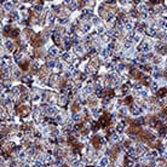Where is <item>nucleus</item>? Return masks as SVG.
I'll return each instance as SVG.
<instances>
[{
	"instance_id": "f03ea898",
	"label": "nucleus",
	"mask_w": 167,
	"mask_h": 167,
	"mask_svg": "<svg viewBox=\"0 0 167 167\" xmlns=\"http://www.w3.org/2000/svg\"><path fill=\"white\" fill-rule=\"evenodd\" d=\"M64 52V50H61L58 46H56L55 44L47 50V55L50 58H56V57H59L62 53Z\"/></svg>"
},
{
	"instance_id": "f8f14e48",
	"label": "nucleus",
	"mask_w": 167,
	"mask_h": 167,
	"mask_svg": "<svg viewBox=\"0 0 167 167\" xmlns=\"http://www.w3.org/2000/svg\"><path fill=\"white\" fill-rule=\"evenodd\" d=\"M10 16H11V18H12L13 22L19 23V22L22 21V16H21V11H19V10H13V11L10 13Z\"/></svg>"
},
{
	"instance_id": "423d86ee",
	"label": "nucleus",
	"mask_w": 167,
	"mask_h": 167,
	"mask_svg": "<svg viewBox=\"0 0 167 167\" xmlns=\"http://www.w3.org/2000/svg\"><path fill=\"white\" fill-rule=\"evenodd\" d=\"M97 163L101 167H109L110 163H112V159L109 156H107V155H103V156H101V159L98 160Z\"/></svg>"
},
{
	"instance_id": "f3484780",
	"label": "nucleus",
	"mask_w": 167,
	"mask_h": 167,
	"mask_svg": "<svg viewBox=\"0 0 167 167\" xmlns=\"http://www.w3.org/2000/svg\"><path fill=\"white\" fill-rule=\"evenodd\" d=\"M163 75H165V76H166V78H167V68H166V69H165V72H163Z\"/></svg>"
},
{
	"instance_id": "39448f33",
	"label": "nucleus",
	"mask_w": 167,
	"mask_h": 167,
	"mask_svg": "<svg viewBox=\"0 0 167 167\" xmlns=\"http://www.w3.org/2000/svg\"><path fill=\"white\" fill-rule=\"evenodd\" d=\"M80 29L84 31V34L87 35V34H91V33L93 31V25L91 22H84L80 27Z\"/></svg>"
},
{
	"instance_id": "f257e3e1",
	"label": "nucleus",
	"mask_w": 167,
	"mask_h": 167,
	"mask_svg": "<svg viewBox=\"0 0 167 167\" xmlns=\"http://www.w3.org/2000/svg\"><path fill=\"white\" fill-rule=\"evenodd\" d=\"M142 115H147V113L136 103H133L130 106V116L131 118H138V116H142Z\"/></svg>"
},
{
	"instance_id": "1a4fd4ad",
	"label": "nucleus",
	"mask_w": 167,
	"mask_h": 167,
	"mask_svg": "<svg viewBox=\"0 0 167 167\" xmlns=\"http://www.w3.org/2000/svg\"><path fill=\"white\" fill-rule=\"evenodd\" d=\"M149 7L150 6H149L148 1H141V4H138L136 6V10L138 11V13H144V12H148Z\"/></svg>"
},
{
	"instance_id": "0eeeda50",
	"label": "nucleus",
	"mask_w": 167,
	"mask_h": 167,
	"mask_svg": "<svg viewBox=\"0 0 167 167\" xmlns=\"http://www.w3.org/2000/svg\"><path fill=\"white\" fill-rule=\"evenodd\" d=\"M73 52L72 51H64L61 56H59V61H62V62H64V63H69L70 62V59L73 58Z\"/></svg>"
},
{
	"instance_id": "9b49d317",
	"label": "nucleus",
	"mask_w": 167,
	"mask_h": 167,
	"mask_svg": "<svg viewBox=\"0 0 167 167\" xmlns=\"http://www.w3.org/2000/svg\"><path fill=\"white\" fill-rule=\"evenodd\" d=\"M107 30H108V27H107L106 23H103V24H101V25H98V27L94 29L96 34H97L98 37H103L106 33H107Z\"/></svg>"
},
{
	"instance_id": "9d476101",
	"label": "nucleus",
	"mask_w": 167,
	"mask_h": 167,
	"mask_svg": "<svg viewBox=\"0 0 167 167\" xmlns=\"http://www.w3.org/2000/svg\"><path fill=\"white\" fill-rule=\"evenodd\" d=\"M118 114L121 116V118H128L130 116V107L128 106H121L119 109H118Z\"/></svg>"
},
{
	"instance_id": "dca6fc26",
	"label": "nucleus",
	"mask_w": 167,
	"mask_h": 167,
	"mask_svg": "<svg viewBox=\"0 0 167 167\" xmlns=\"http://www.w3.org/2000/svg\"><path fill=\"white\" fill-rule=\"evenodd\" d=\"M21 16H22V19H24V21H27L28 18H29V11L28 10H25V11H22L21 12Z\"/></svg>"
},
{
	"instance_id": "6ab92c4d",
	"label": "nucleus",
	"mask_w": 167,
	"mask_h": 167,
	"mask_svg": "<svg viewBox=\"0 0 167 167\" xmlns=\"http://www.w3.org/2000/svg\"><path fill=\"white\" fill-rule=\"evenodd\" d=\"M166 98H167V94H166Z\"/></svg>"
},
{
	"instance_id": "20e7f679",
	"label": "nucleus",
	"mask_w": 167,
	"mask_h": 167,
	"mask_svg": "<svg viewBox=\"0 0 167 167\" xmlns=\"http://www.w3.org/2000/svg\"><path fill=\"white\" fill-rule=\"evenodd\" d=\"M12 56H13V61H15V63H17L18 65H19V63H22L23 62V59H24V53L21 51V50H16L13 53H12Z\"/></svg>"
},
{
	"instance_id": "7ed1b4c3",
	"label": "nucleus",
	"mask_w": 167,
	"mask_h": 167,
	"mask_svg": "<svg viewBox=\"0 0 167 167\" xmlns=\"http://www.w3.org/2000/svg\"><path fill=\"white\" fill-rule=\"evenodd\" d=\"M70 17L69 16H58L57 17V24L59 27H68L70 24Z\"/></svg>"
},
{
	"instance_id": "4468645a",
	"label": "nucleus",
	"mask_w": 167,
	"mask_h": 167,
	"mask_svg": "<svg viewBox=\"0 0 167 167\" xmlns=\"http://www.w3.org/2000/svg\"><path fill=\"white\" fill-rule=\"evenodd\" d=\"M16 157H17V160H18V161H21V162H24V161L27 160V157H28L27 150H25V149H23L22 151H19V153L16 155Z\"/></svg>"
},
{
	"instance_id": "6e6552de",
	"label": "nucleus",
	"mask_w": 167,
	"mask_h": 167,
	"mask_svg": "<svg viewBox=\"0 0 167 167\" xmlns=\"http://www.w3.org/2000/svg\"><path fill=\"white\" fill-rule=\"evenodd\" d=\"M1 10H4L5 12H12L15 10V5L12 1H1Z\"/></svg>"
},
{
	"instance_id": "ddd939ff",
	"label": "nucleus",
	"mask_w": 167,
	"mask_h": 167,
	"mask_svg": "<svg viewBox=\"0 0 167 167\" xmlns=\"http://www.w3.org/2000/svg\"><path fill=\"white\" fill-rule=\"evenodd\" d=\"M91 23H92V25L93 27H98V25H101V24H103V22H102V18H101V16H98V15H94L92 18H91Z\"/></svg>"
},
{
	"instance_id": "2eb2a0df",
	"label": "nucleus",
	"mask_w": 167,
	"mask_h": 167,
	"mask_svg": "<svg viewBox=\"0 0 167 167\" xmlns=\"http://www.w3.org/2000/svg\"><path fill=\"white\" fill-rule=\"evenodd\" d=\"M149 153H150V156H151V160H159L160 159V154H159L157 149H149Z\"/></svg>"
},
{
	"instance_id": "a211bd4d",
	"label": "nucleus",
	"mask_w": 167,
	"mask_h": 167,
	"mask_svg": "<svg viewBox=\"0 0 167 167\" xmlns=\"http://www.w3.org/2000/svg\"><path fill=\"white\" fill-rule=\"evenodd\" d=\"M93 167H101V166H99V165H98V163H97V165H94V166H93Z\"/></svg>"
}]
</instances>
